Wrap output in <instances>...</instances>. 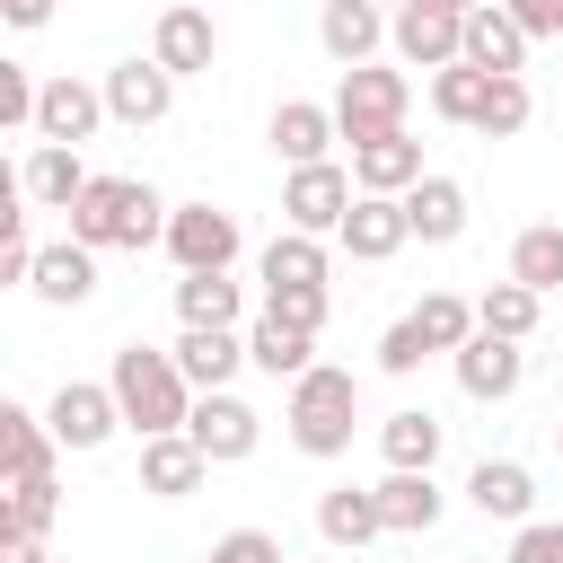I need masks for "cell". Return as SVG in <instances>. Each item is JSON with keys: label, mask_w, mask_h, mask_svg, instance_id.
Wrapping results in <instances>:
<instances>
[{"label": "cell", "mask_w": 563, "mask_h": 563, "mask_svg": "<svg viewBox=\"0 0 563 563\" xmlns=\"http://www.w3.org/2000/svg\"><path fill=\"white\" fill-rule=\"evenodd\" d=\"M202 475H211V457H202L185 431L141 440V493H150V501H185V493H202Z\"/></svg>", "instance_id": "24"}, {"label": "cell", "mask_w": 563, "mask_h": 563, "mask_svg": "<svg viewBox=\"0 0 563 563\" xmlns=\"http://www.w3.org/2000/svg\"><path fill=\"white\" fill-rule=\"evenodd\" d=\"M422 361H431V343H422V325H413V317H396V325L378 334V369H387V378H413Z\"/></svg>", "instance_id": "41"}, {"label": "cell", "mask_w": 563, "mask_h": 563, "mask_svg": "<svg viewBox=\"0 0 563 563\" xmlns=\"http://www.w3.org/2000/svg\"><path fill=\"white\" fill-rule=\"evenodd\" d=\"M97 88H106V114H114V123H132V132H150V123H167V114H176V70H158L150 53L114 62Z\"/></svg>", "instance_id": "12"}, {"label": "cell", "mask_w": 563, "mask_h": 563, "mask_svg": "<svg viewBox=\"0 0 563 563\" xmlns=\"http://www.w3.org/2000/svg\"><path fill=\"white\" fill-rule=\"evenodd\" d=\"M528 114H537L528 79H493V88H484V114H475V141H519Z\"/></svg>", "instance_id": "37"}, {"label": "cell", "mask_w": 563, "mask_h": 563, "mask_svg": "<svg viewBox=\"0 0 563 563\" xmlns=\"http://www.w3.org/2000/svg\"><path fill=\"white\" fill-rule=\"evenodd\" d=\"M246 361H255L264 378L299 387V378L317 369V334H299V325H282V317H264V308H255V325H246Z\"/></svg>", "instance_id": "29"}, {"label": "cell", "mask_w": 563, "mask_h": 563, "mask_svg": "<svg viewBox=\"0 0 563 563\" xmlns=\"http://www.w3.org/2000/svg\"><path fill=\"white\" fill-rule=\"evenodd\" d=\"M405 220H413V238H422V246H457V238H466V185L431 167V176L405 194Z\"/></svg>", "instance_id": "27"}, {"label": "cell", "mask_w": 563, "mask_h": 563, "mask_svg": "<svg viewBox=\"0 0 563 563\" xmlns=\"http://www.w3.org/2000/svg\"><path fill=\"white\" fill-rule=\"evenodd\" d=\"M44 422H53L62 449H106V440L123 431V405H114L106 378H62V387L44 396Z\"/></svg>", "instance_id": "8"}, {"label": "cell", "mask_w": 563, "mask_h": 563, "mask_svg": "<svg viewBox=\"0 0 563 563\" xmlns=\"http://www.w3.org/2000/svg\"><path fill=\"white\" fill-rule=\"evenodd\" d=\"M150 62L176 70V79H202V70L220 62V26H211V9H202V0H167L158 26H150Z\"/></svg>", "instance_id": "9"}, {"label": "cell", "mask_w": 563, "mask_h": 563, "mask_svg": "<svg viewBox=\"0 0 563 563\" xmlns=\"http://www.w3.org/2000/svg\"><path fill=\"white\" fill-rule=\"evenodd\" d=\"M106 387H114V405H123V431L132 440H167V431H185V413H194V387H185V369H176V352H158V343H114V361H106Z\"/></svg>", "instance_id": "1"}, {"label": "cell", "mask_w": 563, "mask_h": 563, "mask_svg": "<svg viewBox=\"0 0 563 563\" xmlns=\"http://www.w3.org/2000/svg\"><path fill=\"white\" fill-rule=\"evenodd\" d=\"M334 123H343V141H369V132H405V114H413V70L405 62H361V70H343L334 79Z\"/></svg>", "instance_id": "4"}, {"label": "cell", "mask_w": 563, "mask_h": 563, "mask_svg": "<svg viewBox=\"0 0 563 563\" xmlns=\"http://www.w3.org/2000/svg\"><path fill=\"white\" fill-rule=\"evenodd\" d=\"M387 26H396V18H387L378 0H317V44H325V62H343V70L378 62Z\"/></svg>", "instance_id": "18"}, {"label": "cell", "mask_w": 563, "mask_h": 563, "mask_svg": "<svg viewBox=\"0 0 563 563\" xmlns=\"http://www.w3.org/2000/svg\"><path fill=\"white\" fill-rule=\"evenodd\" d=\"M53 519H62V484H53V475L9 484V501H0V545H44Z\"/></svg>", "instance_id": "32"}, {"label": "cell", "mask_w": 563, "mask_h": 563, "mask_svg": "<svg viewBox=\"0 0 563 563\" xmlns=\"http://www.w3.org/2000/svg\"><path fill=\"white\" fill-rule=\"evenodd\" d=\"M369 493H378V519H387V537H431V528H440V510H449V493H440L431 475H396V466H387Z\"/></svg>", "instance_id": "25"}, {"label": "cell", "mask_w": 563, "mask_h": 563, "mask_svg": "<svg viewBox=\"0 0 563 563\" xmlns=\"http://www.w3.org/2000/svg\"><path fill=\"white\" fill-rule=\"evenodd\" d=\"M484 88H493V70H475V62H449V70H431V114H440V123H457V132H475V114H484Z\"/></svg>", "instance_id": "36"}, {"label": "cell", "mask_w": 563, "mask_h": 563, "mask_svg": "<svg viewBox=\"0 0 563 563\" xmlns=\"http://www.w3.org/2000/svg\"><path fill=\"white\" fill-rule=\"evenodd\" d=\"M466 501H475L484 519L528 528V519H537V475H528L519 457H475V466H466Z\"/></svg>", "instance_id": "21"}, {"label": "cell", "mask_w": 563, "mask_h": 563, "mask_svg": "<svg viewBox=\"0 0 563 563\" xmlns=\"http://www.w3.org/2000/svg\"><path fill=\"white\" fill-rule=\"evenodd\" d=\"M0 449H9V484L53 475V457H62V440H53V422L35 405H0Z\"/></svg>", "instance_id": "31"}, {"label": "cell", "mask_w": 563, "mask_h": 563, "mask_svg": "<svg viewBox=\"0 0 563 563\" xmlns=\"http://www.w3.org/2000/svg\"><path fill=\"white\" fill-rule=\"evenodd\" d=\"M35 255H44V246L26 238V211H9V246H0V282H18V290H26V282H35Z\"/></svg>", "instance_id": "42"}, {"label": "cell", "mask_w": 563, "mask_h": 563, "mask_svg": "<svg viewBox=\"0 0 563 563\" xmlns=\"http://www.w3.org/2000/svg\"><path fill=\"white\" fill-rule=\"evenodd\" d=\"M0 9H9V26H26V35L53 26V0H0Z\"/></svg>", "instance_id": "45"}, {"label": "cell", "mask_w": 563, "mask_h": 563, "mask_svg": "<svg viewBox=\"0 0 563 563\" xmlns=\"http://www.w3.org/2000/svg\"><path fill=\"white\" fill-rule=\"evenodd\" d=\"M510 282H528L537 299L563 290V220H537V229L510 238Z\"/></svg>", "instance_id": "34"}, {"label": "cell", "mask_w": 563, "mask_h": 563, "mask_svg": "<svg viewBox=\"0 0 563 563\" xmlns=\"http://www.w3.org/2000/svg\"><path fill=\"white\" fill-rule=\"evenodd\" d=\"M35 106H44V79L26 62H0V123L9 132H35Z\"/></svg>", "instance_id": "38"}, {"label": "cell", "mask_w": 563, "mask_h": 563, "mask_svg": "<svg viewBox=\"0 0 563 563\" xmlns=\"http://www.w3.org/2000/svg\"><path fill=\"white\" fill-rule=\"evenodd\" d=\"M554 369H563V352H554Z\"/></svg>", "instance_id": "51"}, {"label": "cell", "mask_w": 563, "mask_h": 563, "mask_svg": "<svg viewBox=\"0 0 563 563\" xmlns=\"http://www.w3.org/2000/svg\"><path fill=\"white\" fill-rule=\"evenodd\" d=\"M334 246H343L352 264H387V255H405V246H413L405 194H361V202H352V220L334 229Z\"/></svg>", "instance_id": "16"}, {"label": "cell", "mask_w": 563, "mask_h": 563, "mask_svg": "<svg viewBox=\"0 0 563 563\" xmlns=\"http://www.w3.org/2000/svg\"><path fill=\"white\" fill-rule=\"evenodd\" d=\"M440 9H457V18H475V9H493V0H440Z\"/></svg>", "instance_id": "47"}, {"label": "cell", "mask_w": 563, "mask_h": 563, "mask_svg": "<svg viewBox=\"0 0 563 563\" xmlns=\"http://www.w3.org/2000/svg\"><path fill=\"white\" fill-rule=\"evenodd\" d=\"M352 422H361V378L334 369V361H317V369L282 396V431H290L299 457H343V449H352Z\"/></svg>", "instance_id": "3"}, {"label": "cell", "mask_w": 563, "mask_h": 563, "mask_svg": "<svg viewBox=\"0 0 563 563\" xmlns=\"http://www.w3.org/2000/svg\"><path fill=\"white\" fill-rule=\"evenodd\" d=\"M264 317H282V325H299V334H325L334 290H264Z\"/></svg>", "instance_id": "39"}, {"label": "cell", "mask_w": 563, "mask_h": 563, "mask_svg": "<svg viewBox=\"0 0 563 563\" xmlns=\"http://www.w3.org/2000/svg\"><path fill=\"white\" fill-rule=\"evenodd\" d=\"M449 369H457V396H475V405H510V396L528 387V343H501V334L475 325V343L449 352Z\"/></svg>", "instance_id": "13"}, {"label": "cell", "mask_w": 563, "mask_h": 563, "mask_svg": "<svg viewBox=\"0 0 563 563\" xmlns=\"http://www.w3.org/2000/svg\"><path fill=\"white\" fill-rule=\"evenodd\" d=\"M114 114H106V88L97 79H70V70H53L44 79V106H35V141H53V150H79V141H97Z\"/></svg>", "instance_id": "10"}, {"label": "cell", "mask_w": 563, "mask_h": 563, "mask_svg": "<svg viewBox=\"0 0 563 563\" xmlns=\"http://www.w3.org/2000/svg\"><path fill=\"white\" fill-rule=\"evenodd\" d=\"M431 167H422V141L413 132H369V141H352V185L361 194H413Z\"/></svg>", "instance_id": "19"}, {"label": "cell", "mask_w": 563, "mask_h": 563, "mask_svg": "<svg viewBox=\"0 0 563 563\" xmlns=\"http://www.w3.org/2000/svg\"><path fill=\"white\" fill-rule=\"evenodd\" d=\"M238 255H246L238 211H220V202H176L167 211V264L176 273H229Z\"/></svg>", "instance_id": "6"}, {"label": "cell", "mask_w": 563, "mask_h": 563, "mask_svg": "<svg viewBox=\"0 0 563 563\" xmlns=\"http://www.w3.org/2000/svg\"><path fill=\"white\" fill-rule=\"evenodd\" d=\"M317 537H325L334 554H369V545L387 537L378 493H369V484H334V493H317Z\"/></svg>", "instance_id": "22"}, {"label": "cell", "mask_w": 563, "mask_h": 563, "mask_svg": "<svg viewBox=\"0 0 563 563\" xmlns=\"http://www.w3.org/2000/svg\"><path fill=\"white\" fill-rule=\"evenodd\" d=\"M264 141H273L282 167H325L334 141H343V123H334V106H317V97H282L273 123H264Z\"/></svg>", "instance_id": "14"}, {"label": "cell", "mask_w": 563, "mask_h": 563, "mask_svg": "<svg viewBox=\"0 0 563 563\" xmlns=\"http://www.w3.org/2000/svg\"><path fill=\"white\" fill-rule=\"evenodd\" d=\"M44 308H88L97 299V246H79V238H53L44 255H35V282H26Z\"/></svg>", "instance_id": "23"}, {"label": "cell", "mask_w": 563, "mask_h": 563, "mask_svg": "<svg viewBox=\"0 0 563 563\" xmlns=\"http://www.w3.org/2000/svg\"><path fill=\"white\" fill-rule=\"evenodd\" d=\"M202 563H290V554H282V537H273V528H229V537H211V545H202Z\"/></svg>", "instance_id": "40"}, {"label": "cell", "mask_w": 563, "mask_h": 563, "mask_svg": "<svg viewBox=\"0 0 563 563\" xmlns=\"http://www.w3.org/2000/svg\"><path fill=\"white\" fill-rule=\"evenodd\" d=\"M352 202H361V185H352L343 158L290 167V176H282V229H299V238H334V229L352 220Z\"/></svg>", "instance_id": "5"}, {"label": "cell", "mask_w": 563, "mask_h": 563, "mask_svg": "<svg viewBox=\"0 0 563 563\" xmlns=\"http://www.w3.org/2000/svg\"><path fill=\"white\" fill-rule=\"evenodd\" d=\"M167 211L176 202H158V185L150 176H97L79 202H70V238L79 246H123V255H141V246H167Z\"/></svg>", "instance_id": "2"}, {"label": "cell", "mask_w": 563, "mask_h": 563, "mask_svg": "<svg viewBox=\"0 0 563 563\" xmlns=\"http://www.w3.org/2000/svg\"><path fill=\"white\" fill-rule=\"evenodd\" d=\"M97 185V167L79 158V150H53V141H35L26 158H18V194H26V211H62L70 220V202Z\"/></svg>", "instance_id": "15"}, {"label": "cell", "mask_w": 563, "mask_h": 563, "mask_svg": "<svg viewBox=\"0 0 563 563\" xmlns=\"http://www.w3.org/2000/svg\"><path fill=\"white\" fill-rule=\"evenodd\" d=\"M255 282H264V290H325V282H334V238L282 229V238L255 255Z\"/></svg>", "instance_id": "20"}, {"label": "cell", "mask_w": 563, "mask_h": 563, "mask_svg": "<svg viewBox=\"0 0 563 563\" xmlns=\"http://www.w3.org/2000/svg\"><path fill=\"white\" fill-rule=\"evenodd\" d=\"M387 44H396L405 70H449V62H466V18L440 9V0H413V9H396Z\"/></svg>", "instance_id": "11"}, {"label": "cell", "mask_w": 563, "mask_h": 563, "mask_svg": "<svg viewBox=\"0 0 563 563\" xmlns=\"http://www.w3.org/2000/svg\"><path fill=\"white\" fill-rule=\"evenodd\" d=\"M440 413H422V405H396L387 422H378V457L396 466V475H431L440 466Z\"/></svg>", "instance_id": "30"}, {"label": "cell", "mask_w": 563, "mask_h": 563, "mask_svg": "<svg viewBox=\"0 0 563 563\" xmlns=\"http://www.w3.org/2000/svg\"><path fill=\"white\" fill-rule=\"evenodd\" d=\"M0 563H53L44 545H0Z\"/></svg>", "instance_id": "46"}, {"label": "cell", "mask_w": 563, "mask_h": 563, "mask_svg": "<svg viewBox=\"0 0 563 563\" xmlns=\"http://www.w3.org/2000/svg\"><path fill=\"white\" fill-rule=\"evenodd\" d=\"M554 457H563V422H554Z\"/></svg>", "instance_id": "49"}, {"label": "cell", "mask_w": 563, "mask_h": 563, "mask_svg": "<svg viewBox=\"0 0 563 563\" xmlns=\"http://www.w3.org/2000/svg\"><path fill=\"white\" fill-rule=\"evenodd\" d=\"M185 440H194L211 466H246V457L264 449V413H255L238 387H220V396H194V413H185Z\"/></svg>", "instance_id": "7"}, {"label": "cell", "mask_w": 563, "mask_h": 563, "mask_svg": "<svg viewBox=\"0 0 563 563\" xmlns=\"http://www.w3.org/2000/svg\"><path fill=\"white\" fill-rule=\"evenodd\" d=\"M290 563H317V554H290Z\"/></svg>", "instance_id": "50"}, {"label": "cell", "mask_w": 563, "mask_h": 563, "mask_svg": "<svg viewBox=\"0 0 563 563\" xmlns=\"http://www.w3.org/2000/svg\"><path fill=\"white\" fill-rule=\"evenodd\" d=\"M537 317H545V299H537L528 282H510V273L475 299V325H484V334H501V343H528V334H537Z\"/></svg>", "instance_id": "33"}, {"label": "cell", "mask_w": 563, "mask_h": 563, "mask_svg": "<svg viewBox=\"0 0 563 563\" xmlns=\"http://www.w3.org/2000/svg\"><path fill=\"white\" fill-rule=\"evenodd\" d=\"M510 563H563V519H528L510 537Z\"/></svg>", "instance_id": "43"}, {"label": "cell", "mask_w": 563, "mask_h": 563, "mask_svg": "<svg viewBox=\"0 0 563 563\" xmlns=\"http://www.w3.org/2000/svg\"><path fill=\"white\" fill-rule=\"evenodd\" d=\"M176 325H255L246 317V282H229V273H176Z\"/></svg>", "instance_id": "28"}, {"label": "cell", "mask_w": 563, "mask_h": 563, "mask_svg": "<svg viewBox=\"0 0 563 563\" xmlns=\"http://www.w3.org/2000/svg\"><path fill=\"white\" fill-rule=\"evenodd\" d=\"M167 352H176V369H185L194 396H220V387H238V369H255L246 361V334H229V325H185Z\"/></svg>", "instance_id": "17"}, {"label": "cell", "mask_w": 563, "mask_h": 563, "mask_svg": "<svg viewBox=\"0 0 563 563\" xmlns=\"http://www.w3.org/2000/svg\"><path fill=\"white\" fill-rule=\"evenodd\" d=\"M378 9H387V18H396V9H413V0H378Z\"/></svg>", "instance_id": "48"}, {"label": "cell", "mask_w": 563, "mask_h": 563, "mask_svg": "<svg viewBox=\"0 0 563 563\" xmlns=\"http://www.w3.org/2000/svg\"><path fill=\"white\" fill-rule=\"evenodd\" d=\"M405 317L422 325L431 352H466V343H475V299H457V290H422Z\"/></svg>", "instance_id": "35"}, {"label": "cell", "mask_w": 563, "mask_h": 563, "mask_svg": "<svg viewBox=\"0 0 563 563\" xmlns=\"http://www.w3.org/2000/svg\"><path fill=\"white\" fill-rule=\"evenodd\" d=\"M519 26H528V44H554L563 35V0H501Z\"/></svg>", "instance_id": "44"}, {"label": "cell", "mask_w": 563, "mask_h": 563, "mask_svg": "<svg viewBox=\"0 0 563 563\" xmlns=\"http://www.w3.org/2000/svg\"><path fill=\"white\" fill-rule=\"evenodd\" d=\"M466 62H475V70H493V79H519V70H528V26H519L501 0H493V9H475V18H466Z\"/></svg>", "instance_id": "26"}, {"label": "cell", "mask_w": 563, "mask_h": 563, "mask_svg": "<svg viewBox=\"0 0 563 563\" xmlns=\"http://www.w3.org/2000/svg\"><path fill=\"white\" fill-rule=\"evenodd\" d=\"M202 9H211V0H202Z\"/></svg>", "instance_id": "52"}]
</instances>
